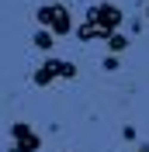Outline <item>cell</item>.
I'll return each instance as SVG.
<instances>
[{"instance_id":"cell-3","label":"cell","mask_w":149,"mask_h":152,"mask_svg":"<svg viewBox=\"0 0 149 152\" xmlns=\"http://www.w3.org/2000/svg\"><path fill=\"white\" fill-rule=\"evenodd\" d=\"M56 80H76V66L73 62H63V59H56V56H49L45 62L35 69L31 83L35 86H49V83H56Z\"/></svg>"},{"instance_id":"cell-10","label":"cell","mask_w":149,"mask_h":152,"mask_svg":"<svg viewBox=\"0 0 149 152\" xmlns=\"http://www.w3.org/2000/svg\"><path fill=\"white\" fill-rule=\"evenodd\" d=\"M146 18H149V7H146Z\"/></svg>"},{"instance_id":"cell-9","label":"cell","mask_w":149,"mask_h":152,"mask_svg":"<svg viewBox=\"0 0 149 152\" xmlns=\"http://www.w3.org/2000/svg\"><path fill=\"white\" fill-rule=\"evenodd\" d=\"M132 152H149V145L142 142V145H135V149H132Z\"/></svg>"},{"instance_id":"cell-5","label":"cell","mask_w":149,"mask_h":152,"mask_svg":"<svg viewBox=\"0 0 149 152\" xmlns=\"http://www.w3.org/2000/svg\"><path fill=\"white\" fill-rule=\"evenodd\" d=\"M31 42H35V48H42V52H52V42H56V35H52V31H45V28H38Z\"/></svg>"},{"instance_id":"cell-4","label":"cell","mask_w":149,"mask_h":152,"mask_svg":"<svg viewBox=\"0 0 149 152\" xmlns=\"http://www.w3.org/2000/svg\"><path fill=\"white\" fill-rule=\"evenodd\" d=\"M42 138L28 121H14L10 124V152H38Z\"/></svg>"},{"instance_id":"cell-2","label":"cell","mask_w":149,"mask_h":152,"mask_svg":"<svg viewBox=\"0 0 149 152\" xmlns=\"http://www.w3.org/2000/svg\"><path fill=\"white\" fill-rule=\"evenodd\" d=\"M35 21L42 24L45 31H52V35H73V14H69V7L66 4H59V0H52V4H42V7L35 10Z\"/></svg>"},{"instance_id":"cell-6","label":"cell","mask_w":149,"mask_h":152,"mask_svg":"<svg viewBox=\"0 0 149 152\" xmlns=\"http://www.w3.org/2000/svg\"><path fill=\"white\" fill-rule=\"evenodd\" d=\"M108 48H111V52H125V48H128V35H121V31H114V35L108 38Z\"/></svg>"},{"instance_id":"cell-7","label":"cell","mask_w":149,"mask_h":152,"mask_svg":"<svg viewBox=\"0 0 149 152\" xmlns=\"http://www.w3.org/2000/svg\"><path fill=\"white\" fill-rule=\"evenodd\" d=\"M121 138H125V142H135V128L125 124V128H121Z\"/></svg>"},{"instance_id":"cell-1","label":"cell","mask_w":149,"mask_h":152,"mask_svg":"<svg viewBox=\"0 0 149 152\" xmlns=\"http://www.w3.org/2000/svg\"><path fill=\"white\" fill-rule=\"evenodd\" d=\"M121 24H125V14H121V7L104 0V4H94V7L87 10L83 24H80L73 35L80 38V42H97V38H104V42H108V38H111L114 31L121 28Z\"/></svg>"},{"instance_id":"cell-8","label":"cell","mask_w":149,"mask_h":152,"mask_svg":"<svg viewBox=\"0 0 149 152\" xmlns=\"http://www.w3.org/2000/svg\"><path fill=\"white\" fill-rule=\"evenodd\" d=\"M104 69H118V56H108V59H104Z\"/></svg>"}]
</instances>
